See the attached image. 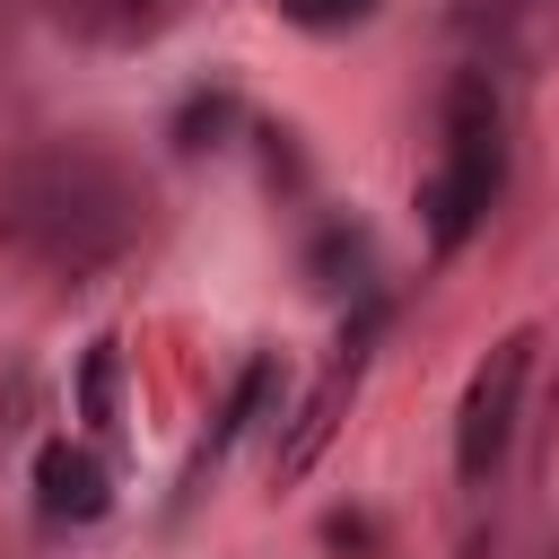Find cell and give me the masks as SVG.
I'll list each match as a JSON object with an SVG mask.
<instances>
[{
  "instance_id": "obj_10",
  "label": "cell",
  "mask_w": 559,
  "mask_h": 559,
  "mask_svg": "<svg viewBox=\"0 0 559 559\" xmlns=\"http://www.w3.org/2000/svg\"><path fill=\"white\" fill-rule=\"evenodd\" d=\"M323 542H332L341 559H349V550H358V559H384V524H376L367 507H332V515H323Z\"/></svg>"
},
{
  "instance_id": "obj_8",
  "label": "cell",
  "mask_w": 559,
  "mask_h": 559,
  "mask_svg": "<svg viewBox=\"0 0 559 559\" xmlns=\"http://www.w3.org/2000/svg\"><path fill=\"white\" fill-rule=\"evenodd\" d=\"M271 393H280V358L262 349V358H253V367L236 376V393H227V419L210 428V454H227V445H236L245 428H262V411H271Z\"/></svg>"
},
{
  "instance_id": "obj_7",
  "label": "cell",
  "mask_w": 559,
  "mask_h": 559,
  "mask_svg": "<svg viewBox=\"0 0 559 559\" xmlns=\"http://www.w3.org/2000/svg\"><path fill=\"white\" fill-rule=\"evenodd\" d=\"M79 419L96 437L122 428V349L114 341H87V358H79Z\"/></svg>"
},
{
  "instance_id": "obj_9",
  "label": "cell",
  "mask_w": 559,
  "mask_h": 559,
  "mask_svg": "<svg viewBox=\"0 0 559 559\" xmlns=\"http://www.w3.org/2000/svg\"><path fill=\"white\" fill-rule=\"evenodd\" d=\"M358 262H367V236H358V227H323V245H314L306 271H314V288H349Z\"/></svg>"
},
{
  "instance_id": "obj_3",
  "label": "cell",
  "mask_w": 559,
  "mask_h": 559,
  "mask_svg": "<svg viewBox=\"0 0 559 559\" xmlns=\"http://www.w3.org/2000/svg\"><path fill=\"white\" fill-rule=\"evenodd\" d=\"M533 349H542L533 332L489 341V358L472 367V384H463V402H454V472H463L472 489H489L498 463H507V445H515V402H524Z\"/></svg>"
},
{
  "instance_id": "obj_11",
  "label": "cell",
  "mask_w": 559,
  "mask_h": 559,
  "mask_svg": "<svg viewBox=\"0 0 559 559\" xmlns=\"http://www.w3.org/2000/svg\"><path fill=\"white\" fill-rule=\"evenodd\" d=\"M280 17H288V26H306V35H341V26L376 17V0H280Z\"/></svg>"
},
{
  "instance_id": "obj_1",
  "label": "cell",
  "mask_w": 559,
  "mask_h": 559,
  "mask_svg": "<svg viewBox=\"0 0 559 559\" xmlns=\"http://www.w3.org/2000/svg\"><path fill=\"white\" fill-rule=\"evenodd\" d=\"M148 236V183L96 140H35L0 157V253L52 288H87Z\"/></svg>"
},
{
  "instance_id": "obj_13",
  "label": "cell",
  "mask_w": 559,
  "mask_h": 559,
  "mask_svg": "<svg viewBox=\"0 0 559 559\" xmlns=\"http://www.w3.org/2000/svg\"><path fill=\"white\" fill-rule=\"evenodd\" d=\"M463 559H489V550H480V542H472V550H463Z\"/></svg>"
},
{
  "instance_id": "obj_12",
  "label": "cell",
  "mask_w": 559,
  "mask_h": 559,
  "mask_svg": "<svg viewBox=\"0 0 559 559\" xmlns=\"http://www.w3.org/2000/svg\"><path fill=\"white\" fill-rule=\"evenodd\" d=\"M227 122H236V96H192V105L175 114V148H210Z\"/></svg>"
},
{
  "instance_id": "obj_4",
  "label": "cell",
  "mask_w": 559,
  "mask_h": 559,
  "mask_svg": "<svg viewBox=\"0 0 559 559\" xmlns=\"http://www.w3.org/2000/svg\"><path fill=\"white\" fill-rule=\"evenodd\" d=\"M376 332H384V306L367 297V306H358V323L341 332L332 367H323V376H314V393L297 402V428L280 437V454H271V480H297V472H314V454L341 437V411H349V393H358V376H367V358H376Z\"/></svg>"
},
{
  "instance_id": "obj_2",
  "label": "cell",
  "mask_w": 559,
  "mask_h": 559,
  "mask_svg": "<svg viewBox=\"0 0 559 559\" xmlns=\"http://www.w3.org/2000/svg\"><path fill=\"white\" fill-rule=\"evenodd\" d=\"M498 183H507V114H498V87H489V70H454V87H445V157L419 183L428 245L454 253L489 218Z\"/></svg>"
},
{
  "instance_id": "obj_5",
  "label": "cell",
  "mask_w": 559,
  "mask_h": 559,
  "mask_svg": "<svg viewBox=\"0 0 559 559\" xmlns=\"http://www.w3.org/2000/svg\"><path fill=\"white\" fill-rule=\"evenodd\" d=\"M105 507H114V480H105L96 445L44 437V445H35V515H44V524H96Z\"/></svg>"
},
{
  "instance_id": "obj_6",
  "label": "cell",
  "mask_w": 559,
  "mask_h": 559,
  "mask_svg": "<svg viewBox=\"0 0 559 559\" xmlns=\"http://www.w3.org/2000/svg\"><path fill=\"white\" fill-rule=\"evenodd\" d=\"M44 17H61L70 35H96V44H131V35L166 26L175 0H44Z\"/></svg>"
}]
</instances>
